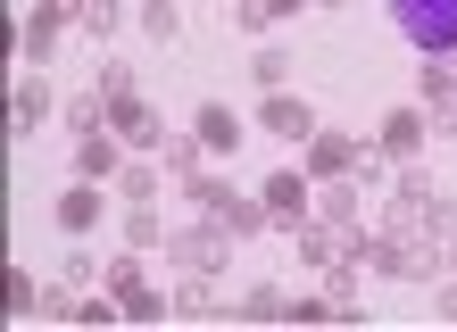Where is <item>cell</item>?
<instances>
[{
    "instance_id": "1",
    "label": "cell",
    "mask_w": 457,
    "mask_h": 332,
    "mask_svg": "<svg viewBox=\"0 0 457 332\" xmlns=\"http://www.w3.org/2000/svg\"><path fill=\"white\" fill-rule=\"evenodd\" d=\"M183 200H192L200 216H217V225H225L233 241L266 225V200H258V191H233L225 175H200V183H183Z\"/></svg>"
},
{
    "instance_id": "2",
    "label": "cell",
    "mask_w": 457,
    "mask_h": 332,
    "mask_svg": "<svg viewBox=\"0 0 457 332\" xmlns=\"http://www.w3.org/2000/svg\"><path fill=\"white\" fill-rule=\"evenodd\" d=\"M391 25L424 59H433V50H457V0H391Z\"/></svg>"
},
{
    "instance_id": "3",
    "label": "cell",
    "mask_w": 457,
    "mask_h": 332,
    "mask_svg": "<svg viewBox=\"0 0 457 332\" xmlns=\"http://www.w3.org/2000/svg\"><path fill=\"white\" fill-rule=\"evenodd\" d=\"M167 258L183 266V274H225V258H233V233L208 216V225H183L175 241H167Z\"/></svg>"
},
{
    "instance_id": "4",
    "label": "cell",
    "mask_w": 457,
    "mask_h": 332,
    "mask_svg": "<svg viewBox=\"0 0 457 332\" xmlns=\"http://www.w3.org/2000/svg\"><path fill=\"white\" fill-rule=\"evenodd\" d=\"M75 17H84V0H34V17H25V34H17L25 67H50V50H59V34Z\"/></svg>"
},
{
    "instance_id": "5",
    "label": "cell",
    "mask_w": 457,
    "mask_h": 332,
    "mask_svg": "<svg viewBox=\"0 0 457 332\" xmlns=\"http://www.w3.org/2000/svg\"><path fill=\"white\" fill-rule=\"evenodd\" d=\"M109 299H117V316H133V324H158V316L175 308L158 283H142V266H133V258H117V266H109Z\"/></svg>"
},
{
    "instance_id": "6",
    "label": "cell",
    "mask_w": 457,
    "mask_h": 332,
    "mask_svg": "<svg viewBox=\"0 0 457 332\" xmlns=\"http://www.w3.org/2000/svg\"><path fill=\"white\" fill-rule=\"evenodd\" d=\"M424 142H433V125H424V108H391L383 125H374V158L383 166H408Z\"/></svg>"
},
{
    "instance_id": "7",
    "label": "cell",
    "mask_w": 457,
    "mask_h": 332,
    "mask_svg": "<svg viewBox=\"0 0 457 332\" xmlns=\"http://www.w3.org/2000/svg\"><path fill=\"white\" fill-rule=\"evenodd\" d=\"M258 200H266V225H275V233H300L308 216H316L308 175H266V183H258Z\"/></svg>"
},
{
    "instance_id": "8",
    "label": "cell",
    "mask_w": 457,
    "mask_h": 332,
    "mask_svg": "<svg viewBox=\"0 0 457 332\" xmlns=\"http://www.w3.org/2000/svg\"><path fill=\"white\" fill-rule=\"evenodd\" d=\"M433 200H441V183L416 175V166H399V183H391V233H424Z\"/></svg>"
},
{
    "instance_id": "9",
    "label": "cell",
    "mask_w": 457,
    "mask_h": 332,
    "mask_svg": "<svg viewBox=\"0 0 457 332\" xmlns=\"http://www.w3.org/2000/svg\"><path fill=\"white\" fill-rule=\"evenodd\" d=\"M349 249H358V266H366V274H383V283H408V233H391V225H383V233H366V241L349 233Z\"/></svg>"
},
{
    "instance_id": "10",
    "label": "cell",
    "mask_w": 457,
    "mask_h": 332,
    "mask_svg": "<svg viewBox=\"0 0 457 332\" xmlns=\"http://www.w3.org/2000/svg\"><path fill=\"white\" fill-rule=\"evenodd\" d=\"M109 133H117L125 150H167V125H158L150 100H117V108H109Z\"/></svg>"
},
{
    "instance_id": "11",
    "label": "cell",
    "mask_w": 457,
    "mask_h": 332,
    "mask_svg": "<svg viewBox=\"0 0 457 332\" xmlns=\"http://www.w3.org/2000/svg\"><path fill=\"white\" fill-rule=\"evenodd\" d=\"M358 208H366L358 175H333V183H316V225H333V233H358Z\"/></svg>"
},
{
    "instance_id": "12",
    "label": "cell",
    "mask_w": 457,
    "mask_h": 332,
    "mask_svg": "<svg viewBox=\"0 0 457 332\" xmlns=\"http://www.w3.org/2000/svg\"><path fill=\"white\" fill-rule=\"evenodd\" d=\"M358 142L349 133H308V183H333V175H358Z\"/></svg>"
},
{
    "instance_id": "13",
    "label": "cell",
    "mask_w": 457,
    "mask_h": 332,
    "mask_svg": "<svg viewBox=\"0 0 457 332\" xmlns=\"http://www.w3.org/2000/svg\"><path fill=\"white\" fill-rule=\"evenodd\" d=\"M50 108H59V100H50L42 67H25V75H17V92H9V125H17V133H42V125H50Z\"/></svg>"
},
{
    "instance_id": "14",
    "label": "cell",
    "mask_w": 457,
    "mask_h": 332,
    "mask_svg": "<svg viewBox=\"0 0 457 332\" xmlns=\"http://www.w3.org/2000/svg\"><path fill=\"white\" fill-rule=\"evenodd\" d=\"M75 175H84V183L125 175V142H117V133H84V142H75Z\"/></svg>"
},
{
    "instance_id": "15",
    "label": "cell",
    "mask_w": 457,
    "mask_h": 332,
    "mask_svg": "<svg viewBox=\"0 0 457 332\" xmlns=\"http://www.w3.org/2000/svg\"><path fill=\"white\" fill-rule=\"evenodd\" d=\"M258 133H283V142H308V133H316V108H308V100H291V92H275V100L258 108Z\"/></svg>"
},
{
    "instance_id": "16",
    "label": "cell",
    "mask_w": 457,
    "mask_h": 332,
    "mask_svg": "<svg viewBox=\"0 0 457 332\" xmlns=\"http://www.w3.org/2000/svg\"><path fill=\"white\" fill-rule=\"evenodd\" d=\"M192 133H200V150H208V158H225V150H241V117H233L225 100H208L200 117H192Z\"/></svg>"
},
{
    "instance_id": "17",
    "label": "cell",
    "mask_w": 457,
    "mask_h": 332,
    "mask_svg": "<svg viewBox=\"0 0 457 332\" xmlns=\"http://www.w3.org/2000/svg\"><path fill=\"white\" fill-rule=\"evenodd\" d=\"M59 125L84 142V133H109V100H100V83L92 92H75V100H59Z\"/></svg>"
},
{
    "instance_id": "18",
    "label": "cell",
    "mask_w": 457,
    "mask_h": 332,
    "mask_svg": "<svg viewBox=\"0 0 457 332\" xmlns=\"http://www.w3.org/2000/svg\"><path fill=\"white\" fill-rule=\"evenodd\" d=\"M59 225H67V233H92V225H100V183L59 191Z\"/></svg>"
},
{
    "instance_id": "19",
    "label": "cell",
    "mask_w": 457,
    "mask_h": 332,
    "mask_svg": "<svg viewBox=\"0 0 457 332\" xmlns=\"http://www.w3.org/2000/svg\"><path fill=\"white\" fill-rule=\"evenodd\" d=\"M225 299H217V274H183V291H175V316H217Z\"/></svg>"
},
{
    "instance_id": "20",
    "label": "cell",
    "mask_w": 457,
    "mask_h": 332,
    "mask_svg": "<svg viewBox=\"0 0 457 332\" xmlns=\"http://www.w3.org/2000/svg\"><path fill=\"white\" fill-rule=\"evenodd\" d=\"M200 158H208L200 133H167V175H175V183H200Z\"/></svg>"
},
{
    "instance_id": "21",
    "label": "cell",
    "mask_w": 457,
    "mask_h": 332,
    "mask_svg": "<svg viewBox=\"0 0 457 332\" xmlns=\"http://www.w3.org/2000/svg\"><path fill=\"white\" fill-rule=\"evenodd\" d=\"M241 316H250V324H275V316H291V299L275 283H258V291H241Z\"/></svg>"
},
{
    "instance_id": "22",
    "label": "cell",
    "mask_w": 457,
    "mask_h": 332,
    "mask_svg": "<svg viewBox=\"0 0 457 332\" xmlns=\"http://www.w3.org/2000/svg\"><path fill=\"white\" fill-rule=\"evenodd\" d=\"M142 34H150V42H175V34H183L175 0H142Z\"/></svg>"
},
{
    "instance_id": "23",
    "label": "cell",
    "mask_w": 457,
    "mask_h": 332,
    "mask_svg": "<svg viewBox=\"0 0 457 332\" xmlns=\"http://www.w3.org/2000/svg\"><path fill=\"white\" fill-rule=\"evenodd\" d=\"M117 17H125L117 0H84V17H75V25H84V34H100V42H109V34H117Z\"/></svg>"
},
{
    "instance_id": "24",
    "label": "cell",
    "mask_w": 457,
    "mask_h": 332,
    "mask_svg": "<svg viewBox=\"0 0 457 332\" xmlns=\"http://www.w3.org/2000/svg\"><path fill=\"white\" fill-rule=\"evenodd\" d=\"M117 200L125 208H150L158 200V175H150V166H125V191H117Z\"/></svg>"
},
{
    "instance_id": "25",
    "label": "cell",
    "mask_w": 457,
    "mask_h": 332,
    "mask_svg": "<svg viewBox=\"0 0 457 332\" xmlns=\"http://www.w3.org/2000/svg\"><path fill=\"white\" fill-rule=\"evenodd\" d=\"M250 75L266 83V92H283V75H291V59H283V50H258V59H250Z\"/></svg>"
},
{
    "instance_id": "26",
    "label": "cell",
    "mask_w": 457,
    "mask_h": 332,
    "mask_svg": "<svg viewBox=\"0 0 457 332\" xmlns=\"http://www.w3.org/2000/svg\"><path fill=\"white\" fill-rule=\"evenodd\" d=\"M42 308V291H34V274H9V316H34Z\"/></svg>"
},
{
    "instance_id": "27",
    "label": "cell",
    "mask_w": 457,
    "mask_h": 332,
    "mask_svg": "<svg viewBox=\"0 0 457 332\" xmlns=\"http://www.w3.org/2000/svg\"><path fill=\"white\" fill-rule=\"evenodd\" d=\"M100 100L117 108V100H142V92H133V75H125V67H100Z\"/></svg>"
},
{
    "instance_id": "28",
    "label": "cell",
    "mask_w": 457,
    "mask_h": 332,
    "mask_svg": "<svg viewBox=\"0 0 457 332\" xmlns=\"http://www.w3.org/2000/svg\"><path fill=\"white\" fill-rule=\"evenodd\" d=\"M125 241L150 249V241H158V216H150V208H125Z\"/></svg>"
},
{
    "instance_id": "29",
    "label": "cell",
    "mask_w": 457,
    "mask_h": 332,
    "mask_svg": "<svg viewBox=\"0 0 457 332\" xmlns=\"http://www.w3.org/2000/svg\"><path fill=\"white\" fill-rule=\"evenodd\" d=\"M433 308H441V316L457 324V274H441V291H433Z\"/></svg>"
},
{
    "instance_id": "30",
    "label": "cell",
    "mask_w": 457,
    "mask_h": 332,
    "mask_svg": "<svg viewBox=\"0 0 457 332\" xmlns=\"http://www.w3.org/2000/svg\"><path fill=\"white\" fill-rule=\"evenodd\" d=\"M258 9H266V25H275V17H300V9H316V0H258Z\"/></svg>"
},
{
    "instance_id": "31",
    "label": "cell",
    "mask_w": 457,
    "mask_h": 332,
    "mask_svg": "<svg viewBox=\"0 0 457 332\" xmlns=\"http://www.w3.org/2000/svg\"><path fill=\"white\" fill-rule=\"evenodd\" d=\"M441 274H457V233H449V241H441Z\"/></svg>"
},
{
    "instance_id": "32",
    "label": "cell",
    "mask_w": 457,
    "mask_h": 332,
    "mask_svg": "<svg viewBox=\"0 0 457 332\" xmlns=\"http://www.w3.org/2000/svg\"><path fill=\"white\" fill-rule=\"evenodd\" d=\"M325 9H333V0H325Z\"/></svg>"
}]
</instances>
